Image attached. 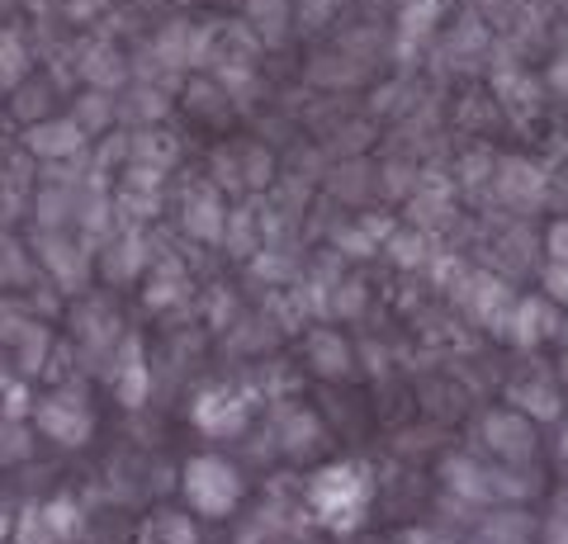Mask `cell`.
I'll use <instances>...</instances> for the list:
<instances>
[{
  "label": "cell",
  "instance_id": "1",
  "mask_svg": "<svg viewBox=\"0 0 568 544\" xmlns=\"http://www.w3.org/2000/svg\"><path fill=\"white\" fill-rule=\"evenodd\" d=\"M181 487H185V502L200 516H209V521L233 516L237 506H242V493H246L242 473L227 464V460H219V454H194V460L185 464Z\"/></svg>",
  "mask_w": 568,
  "mask_h": 544
},
{
  "label": "cell",
  "instance_id": "2",
  "mask_svg": "<svg viewBox=\"0 0 568 544\" xmlns=\"http://www.w3.org/2000/svg\"><path fill=\"white\" fill-rule=\"evenodd\" d=\"M308 502L332 531H346V525H355V516H365V506H369V473L361 464H332L323 473H313Z\"/></svg>",
  "mask_w": 568,
  "mask_h": 544
},
{
  "label": "cell",
  "instance_id": "3",
  "mask_svg": "<svg viewBox=\"0 0 568 544\" xmlns=\"http://www.w3.org/2000/svg\"><path fill=\"white\" fill-rule=\"evenodd\" d=\"M33 421L43 427V435H52L58 445H85L95 431V417L85 412V402L77 393H58V398H43Z\"/></svg>",
  "mask_w": 568,
  "mask_h": 544
},
{
  "label": "cell",
  "instance_id": "4",
  "mask_svg": "<svg viewBox=\"0 0 568 544\" xmlns=\"http://www.w3.org/2000/svg\"><path fill=\"white\" fill-rule=\"evenodd\" d=\"M246 417H252L246 398L242 393H227V389H209L200 398V408H194V421H200L204 435H237L246 427Z\"/></svg>",
  "mask_w": 568,
  "mask_h": 544
},
{
  "label": "cell",
  "instance_id": "5",
  "mask_svg": "<svg viewBox=\"0 0 568 544\" xmlns=\"http://www.w3.org/2000/svg\"><path fill=\"white\" fill-rule=\"evenodd\" d=\"M484 435H488V445L511 464H526L530 454H536V431H530V421L517 417V412H493L484 421Z\"/></svg>",
  "mask_w": 568,
  "mask_h": 544
},
{
  "label": "cell",
  "instance_id": "6",
  "mask_svg": "<svg viewBox=\"0 0 568 544\" xmlns=\"http://www.w3.org/2000/svg\"><path fill=\"white\" fill-rule=\"evenodd\" d=\"M29 147L39 156H71L85 147V129L77 119H43V124H33Z\"/></svg>",
  "mask_w": 568,
  "mask_h": 544
},
{
  "label": "cell",
  "instance_id": "7",
  "mask_svg": "<svg viewBox=\"0 0 568 544\" xmlns=\"http://www.w3.org/2000/svg\"><path fill=\"white\" fill-rule=\"evenodd\" d=\"M185 227H190V237H200V242H223V233H227L223 199L213 195V189H200V195L185 204Z\"/></svg>",
  "mask_w": 568,
  "mask_h": 544
},
{
  "label": "cell",
  "instance_id": "8",
  "mask_svg": "<svg viewBox=\"0 0 568 544\" xmlns=\"http://www.w3.org/2000/svg\"><path fill=\"white\" fill-rule=\"evenodd\" d=\"M24 76V39L14 29H0V91L20 85Z\"/></svg>",
  "mask_w": 568,
  "mask_h": 544
},
{
  "label": "cell",
  "instance_id": "9",
  "mask_svg": "<svg viewBox=\"0 0 568 544\" xmlns=\"http://www.w3.org/2000/svg\"><path fill=\"white\" fill-rule=\"evenodd\" d=\"M71 119H77L85 133H104V129H110V119H114V100L110 95H85Z\"/></svg>",
  "mask_w": 568,
  "mask_h": 544
},
{
  "label": "cell",
  "instance_id": "10",
  "mask_svg": "<svg viewBox=\"0 0 568 544\" xmlns=\"http://www.w3.org/2000/svg\"><path fill=\"white\" fill-rule=\"evenodd\" d=\"M313 350H308V356H313V365H317V370H323V374H346V346L342 341H336V337H327V331H323V337H313L308 341Z\"/></svg>",
  "mask_w": 568,
  "mask_h": 544
},
{
  "label": "cell",
  "instance_id": "11",
  "mask_svg": "<svg viewBox=\"0 0 568 544\" xmlns=\"http://www.w3.org/2000/svg\"><path fill=\"white\" fill-rule=\"evenodd\" d=\"M14 544H58V531L43 506H29L24 512V525H14Z\"/></svg>",
  "mask_w": 568,
  "mask_h": 544
},
{
  "label": "cell",
  "instance_id": "12",
  "mask_svg": "<svg viewBox=\"0 0 568 544\" xmlns=\"http://www.w3.org/2000/svg\"><path fill=\"white\" fill-rule=\"evenodd\" d=\"M29 460V431L20 421H0V464H20Z\"/></svg>",
  "mask_w": 568,
  "mask_h": 544
},
{
  "label": "cell",
  "instance_id": "13",
  "mask_svg": "<svg viewBox=\"0 0 568 544\" xmlns=\"http://www.w3.org/2000/svg\"><path fill=\"white\" fill-rule=\"evenodd\" d=\"M129 266H133V270H142V247H138L133 237H123V242H119V256L104 260V270H110L114 279H133V275H129Z\"/></svg>",
  "mask_w": 568,
  "mask_h": 544
},
{
  "label": "cell",
  "instance_id": "14",
  "mask_svg": "<svg viewBox=\"0 0 568 544\" xmlns=\"http://www.w3.org/2000/svg\"><path fill=\"white\" fill-rule=\"evenodd\" d=\"M549 289H555L559 298H568V260H559V266H555V279H549Z\"/></svg>",
  "mask_w": 568,
  "mask_h": 544
},
{
  "label": "cell",
  "instance_id": "15",
  "mask_svg": "<svg viewBox=\"0 0 568 544\" xmlns=\"http://www.w3.org/2000/svg\"><path fill=\"white\" fill-rule=\"evenodd\" d=\"M398 544H450V540H440V535H432V531H407Z\"/></svg>",
  "mask_w": 568,
  "mask_h": 544
},
{
  "label": "cell",
  "instance_id": "16",
  "mask_svg": "<svg viewBox=\"0 0 568 544\" xmlns=\"http://www.w3.org/2000/svg\"><path fill=\"white\" fill-rule=\"evenodd\" d=\"M564 454H568V435H564Z\"/></svg>",
  "mask_w": 568,
  "mask_h": 544
}]
</instances>
